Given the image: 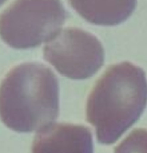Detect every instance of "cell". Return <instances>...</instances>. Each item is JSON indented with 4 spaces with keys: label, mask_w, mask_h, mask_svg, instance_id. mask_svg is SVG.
<instances>
[{
    "label": "cell",
    "mask_w": 147,
    "mask_h": 153,
    "mask_svg": "<svg viewBox=\"0 0 147 153\" xmlns=\"http://www.w3.org/2000/svg\"><path fill=\"white\" fill-rule=\"evenodd\" d=\"M84 20L98 26H116L130 18L137 0H68Z\"/></svg>",
    "instance_id": "cell-6"
},
{
    "label": "cell",
    "mask_w": 147,
    "mask_h": 153,
    "mask_svg": "<svg viewBox=\"0 0 147 153\" xmlns=\"http://www.w3.org/2000/svg\"><path fill=\"white\" fill-rule=\"evenodd\" d=\"M60 0H15L0 15V38L13 48H34L52 39L66 20Z\"/></svg>",
    "instance_id": "cell-3"
},
{
    "label": "cell",
    "mask_w": 147,
    "mask_h": 153,
    "mask_svg": "<svg viewBox=\"0 0 147 153\" xmlns=\"http://www.w3.org/2000/svg\"><path fill=\"white\" fill-rule=\"evenodd\" d=\"M147 105V78L140 67L122 62L106 70L87 100V121L100 144L118 141L140 118Z\"/></svg>",
    "instance_id": "cell-1"
},
{
    "label": "cell",
    "mask_w": 147,
    "mask_h": 153,
    "mask_svg": "<svg viewBox=\"0 0 147 153\" xmlns=\"http://www.w3.org/2000/svg\"><path fill=\"white\" fill-rule=\"evenodd\" d=\"M59 116V82L40 63L12 69L0 85V118L19 133L40 132Z\"/></svg>",
    "instance_id": "cell-2"
},
{
    "label": "cell",
    "mask_w": 147,
    "mask_h": 153,
    "mask_svg": "<svg viewBox=\"0 0 147 153\" xmlns=\"http://www.w3.org/2000/svg\"><path fill=\"white\" fill-rule=\"evenodd\" d=\"M44 59L67 78L87 79L103 66L104 50L94 35L70 27L47 42Z\"/></svg>",
    "instance_id": "cell-4"
},
{
    "label": "cell",
    "mask_w": 147,
    "mask_h": 153,
    "mask_svg": "<svg viewBox=\"0 0 147 153\" xmlns=\"http://www.w3.org/2000/svg\"><path fill=\"white\" fill-rule=\"evenodd\" d=\"M5 1H7V0H0V5H1V4H4Z\"/></svg>",
    "instance_id": "cell-8"
},
{
    "label": "cell",
    "mask_w": 147,
    "mask_h": 153,
    "mask_svg": "<svg viewBox=\"0 0 147 153\" xmlns=\"http://www.w3.org/2000/svg\"><path fill=\"white\" fill-rule=\"evenodd\" d=\"M32 153H94L92 133L83 125L51 124L37 133Z\"/></svg>",
    "instance_id": "cell-5"
},
{
    "label": "cell",
    "mask_w": 147,
    "mask_h": 153,
    "mask_svg": "<svg viewBox=\"0 0 147 153\" xmlns=\"http://www.w3.org/2000/svg\"><path fill=\"white\" fill-rule=\"evenodd\" d=\"M114 153H147V130H132L116 146Z\"/></svg>",
    "instance_id": "cell-7"
}]
</instances>
